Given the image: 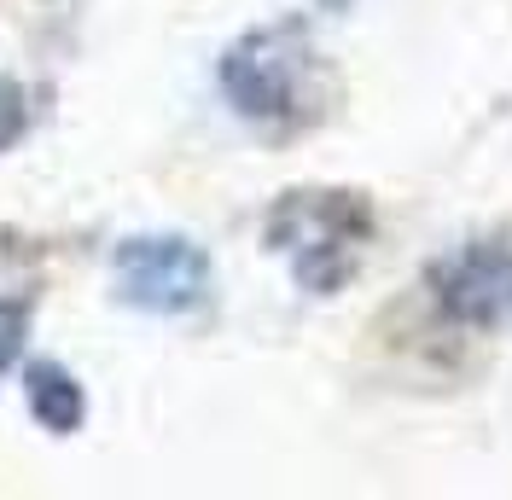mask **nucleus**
<instances>
[{
    "instance_id": "nucleus-5",
    "label": "nucleus",
    "mask_w": 512,
    "mask_h": 500,
    "mask_svg": "<svg viewBox=\"0 0 512 500\" xmlns=\"http://www.w3.org/2000/svg\"><path fill=\"white\" fill-rule=\"evenodd\" d=\"M18 349H24V309L18 303H0V373L18 361Z\"/></svg>"
},
{
    "instance_id": "nucleus-6",
    "label": "nucleus",
    "mask_w": 512,
    "mask_h": 500,
    "mask_svg": "<svg viewBox=\"0 0 512 500\" xmlns=\"http://www.w3.org/2000/svg\"><path fill=\"white\" fill-rule=\"evenodd\" d=\"M326 6H344V0H326Z\"/></svg>"
},
{
    "instance_id": "nucleus-1",
    "label": "nucleus",
    "mask_w": 512,
    "mask_h": 500,
    "mask_svg": "<svg viewBox=\"0 0 512 500\" xmlns=\"http://www.w3.org/2000/svg\"><path fill=\"white\" fill-rule=\"evenodd\" d=\"M117 291L146 314H187L210 291V256L192 239H128L117 250Z\"/></svg>"
},
{
    "instance_id": "nucleus-4",
    "label": "nucleus",
    "mask_w": 512,
    "mask_h": 500,
    "mask_svg": "<svg viewBox=\"0 0 512 500\" xmlns=\"http://www.w3.org/2000/svg\"><path fill=\"white\" fill-rule=\"evenodd\" d=\"M30 123V105H24V88L18 82H0V146H12Z\"/></svg>"
},
{
    "instance_id": "nucleus-3",
    "label": "nucleus",
    "mask_w": 512,
    "mask_h": 500,
    "mask_svg": "<svg viewBox=\"0 0 512 500\" xmlns=\"http://www.w3.org/2000/svg\"><path fill=\"white\" fill-rule=\"evenodd\" d=\"M30 413L47 425V431H76L82 425V413H88V402H82V384L64 373V367H53V361H35L30 367Z\"/></svg>"
},
{
    "instance_id": "nucleus-2",
    "label": "nucleus",
    "mask_w": 512,
    "mask_h": 500,
    "mask_svg": "<svg viewBox=\"0 0 512 500\" xmlns=\"http://www.w3.org/2000/svg\"><path fill=\"white\" fill-rule=\"evenodd\" d=\"M303 70V35L297 30H262L245 35L222 64V88L245 117H280L291 105V82Z\"/></svg>"
}]
</instances>
